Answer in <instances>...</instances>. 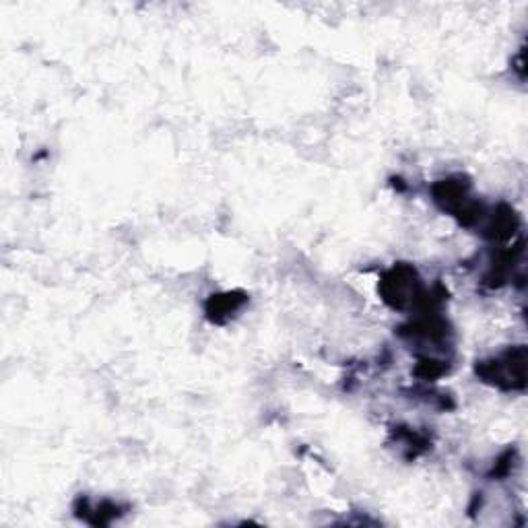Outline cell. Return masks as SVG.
<instances>
[{
    "label": "cell",
    "instance_id": "6da1fadb",
    "mask_svg": "<svg viewBox=\"0 0 528 528\" xmlns=\"http://www.w3.org/2000/svg\"><path fill=\"white\" fill-rule=\"evenodd\" d=\"M477 374L498 386L504 388H524L526 380V353L524 347L512 349L504 353L500 359H493L489 363H481Z\"/></svg>",
    "mask_w": 528,
    "mask_h": 528
},
{
    "label": "cell",
    "instance_id": "7a4b0ae2",
    "mask_svg": "<svg viewBox=\"0 0 528 528\" xmlns=\"http://www.w3.org/2000/svg\"><path fill=\"white\" fill-rule=\"evenodd\" d=\"M382 295L392 308H403L411 302L423 300V293L411 267L392 269L382 281Z\"/></svg>",
    "mask_w": 528,
    "mask_h": 528
},
{
    "label": "cell",
    "instance_id": "3957f363",
    "mask_svg": "<svg viewBox=\"0 0 528 528\" xmlns=\"http://www.w3.org/2000/svg\"><path fill=\"white\" fill-rule=\"evenodd\" d=\"M246 302L244 295H236V293H225V295H213V300L207 306V312L213 320L221 322L223 318H227L229 314H234L242 304Z\"/></svg>",
    "mask_w": 528,
    "mask_h": 528
}]
</instances>
